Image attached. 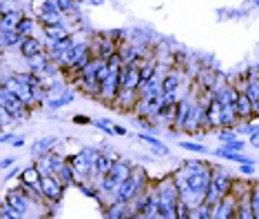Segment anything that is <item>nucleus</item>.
I'll list each match as a JSON object with an SVG mask.
<instances>
[{"label": "nucleus", "mask_w": 259, "mask_h": 219, "mask_svg": "<svg viewBox=\"0 0 259 219\" xmlns=\"http://www.w3.org/2000/svg\"><path fill=\"white\" fill-rule=\"evenodd\" d=\"M11 144H14V149H20V146H25V138H14Z\"/></svg>", "instance_id": "nucleus-49"}, {"label": "nucleus", "mask_w": 259, "mask_h": 219, "mask_svg": "<svg viewBox=\"0 0 259 219\" xmlns=\"http://www.w3.org/2000/svg\"><path fill=\"white\" fill-rule=\"evenodd\" d=\"M206 124H208V131L222 126V102L215 93H213V98H210L208 106H206Z\"/></svg>", "instance_id": "nucleus-12"}, {"label": "nucleus", "mask_w": 259, "mask_h": 219, "mask_svg": "<svg viewBox=\"0 0 259 219\" xmlns=\"http://www.w3.org/2000/svg\"><path fill=\"white\" fill-rule=\"evenodd\" d=\"M113 131H115V135H126V128H124V126H120V124H115Z\"/></svg>", "instance_id": "nucleus-50"}, {"label": "nucleus", "mask_w": 259, "mask_h": 219, "mask_svg": "<svg viewBox=\"0 0 259 219\" xmlns=\"http://www.w3.org/2000/svg\"><path fill=\"white\" fill-rule=\"evenodd\" d=\"M5 202L11 204V208L16 210V215H18V219H20V217H27V210L31 208L33 199L29 197V195L22 191V186H20V188H14V191H9L7 195H5Z\"/></svg>", "instance_id": "nucleus-7"}, {"label": "nucleus", "mask_w": 259, "mask_h": 219, "mask_svg": "<svg viewBox=\"0 0 259 219\" xmlns=\"http://www.w3.org/2000/svg\"><path fill=\"white\" fill-rule=\"evenodd\" d=\"M237 212V197L233 193L224 195V197L213 206V219H228V217H235Z\"/></svg>", "instance_id": "nucleus-9"}, {"label": "nucleus", "mask_w": 259, "mask_h": 219, "mask_svg": "<svg viewBox=\"0 0 259 219\" xmlns=\"http://www.w3.org/2000/svg\"><path fill=\"white\" fill-rule=\"evenodd\" d=\"M146 188H149V180H146V170H144L142 166H133L131 175H128L124 182H120V186L115 188V193H113V202L131 204L140 193L146 191Z\"/></svg>", "instance_id": "nucleus-1"}, {"label": "nucleus", "mask_w": 259, "mask_h": 219, "mask_svg": "<svg viewBox=\"0 0 259 219\" xmlns=\"http://www.w3.org/2000/svg\"><path fill=\"white\" fill-rule=\"evenodd\" d=\"M224 146H226V149H231V151H244L246 142L239 140V138H235V140H231V142H224Z\"/></svg>", "instance_id": "nucleus-42"}, {"label": "nucleus", "mask_w": 259, "mask_h": 219, "mask_svg": "<svg viewBox=\"0 0 259 219\" xmlns=\"http://www.w3.org/2000/svg\"><path fill=\"white\" fill-rule=\"evenodd\" d=\"M0 109L7 111V113L14 117V122L29 117V106L7 86H0Z\"/></svg>", "instance_id": "nucleus-4"}, {"label": "nucleus", "mask_w": 259, "mask_h": 219, "mask_svg": "<svg viewBox=\"0 0 259 219\" xmlns=\"http://www.w3.org/2000/svg\"><path fill=\"white\" fill-rule=\"evenodd\" d=\"M25 18V14H22V9H14L9 11V14L0 16V29H16L18 27V22Z\"/></svg>", "instance_id": "nucleus-27"}, {"label": "nucleus", "mask_w": 259, "mask_h": 219, "mask_svg": "<svg viewBox=\"0 0 259 219\" xmlns=\"http://www.w3.org/2000/svg\"><path fill=\"white\" fill-rule=\"evenodd\" d=\"M180 71H168L166 75L162 78V89H164V93H175V91H180Z\"/></svg>", "instance_id": "nucleus-28"}, {"label": "nucleus", "mask_w": 259, "mask_h": 219, "mask_svg": "<svg viewBox=\"0 0 259 219\" xmlns=\"http://www.w3.org/2000/svg\"><path fill=\"white\" fill-rule=\"evenodd\" d=\"M235 111H237L239 120H252V100L248 98V93H239L237 96Z\"/></svg>", "instance_id": "nucleus-20"}, {"label": "nucleus", "mask_w": 259, "mask_h": 219, "mask_svg": "<svg viewBox=\"0 0 259 219\" xmlns=\"http://www.w3.org/2000/svg\"><path fill=\"white\" fill-rule=\"evenodd\" d=\"M250 84H248V98L252 100V102H255V100H259V80H248Z\"/></svg>", "instance_id": "nucleus-40"}, {"label": "nucleus", "mask_w": 259, "mask_h": 219, "mask_svg": "<svg viewBox=\"0 0 259 219\" xmlns=\"http://www.w3.org/2000/svg\"><path fill=\"white\" fill-rule=\"evenodd\" d=\"M14 138H16V135L14 133H3V140H0V142H3V144H9V142H14Z\"/></svg>", "instance_id": "nucleus-48"}, {"label": "nucleus", "mask_w": 259, "mask_h": 219, "mask_svg": "<svg viewBox=\"0 0 259 219\" xmlns=\"http://www.w3.org/2000/svg\"><path fill=\"white\" fill-rule=\"evenodd\" d=\"M138 140H142V142H146V144H151V149H153V153H155V155H160V157H168V155H170L168 146H164L162 142L157 140V138H153L149 131H140V133H138Z\"/></svg>", "instance_id": "nucleus-18"}, {"label": "nucleus", "mask_w": 259, "mask_h": 219, "mask_svg": "<svg viewBox=\"0 0 259 219\" xmlns=\"http://www.w3.org/2000/svg\"><path fill=\"white\" fill-rule=\"evenodd\" d=\"M73 98H75L73 91H62L60 98H49V100H47V109H49V111H58V109H62L64 104L73 102Z\"/></svg>", "instance_id": "nucleus-29"}, {"label": "nucleus", "mask_w": 259, "mask_h": 219, "mask_svg": "<svg viewBox=\"0 0 259 219\" xmlns=\"http://www.w3.org/2000/svg\"><path fill=\"white\" fill-rule=\"evenodd\" d=\"M235 217H239V219H255V215H252V204H250V191L244 193L241 197H237V212H235Z\"/></svg>", "instance_id": "nucleus-25"}, {"label": "nucleus", "mask_w": 259, "mask_h": 219, "mask_svg": "<svg viewBox=\"0 0 259 219\" xmlns=\"http://www.w3.org/2000/svg\"><path fill=\"white\" fill-rule=\"evenodd\" d=\"M175 210H178V219H191V204L186 202V199H178V206H175Z\"/></svg>", "instance_id": "nucleus-35"}, {"label": "nucleus", "mask_w": 259, "mask_h": 219, "mask_svg": "<svg viewBox=\"0 0 259 219\" xmlns=\"http://www.w3.org/2000/svg\"><path fill=\"white\" fill-rule=\"evenodd\" d=\"M107 64H109V69L113 71V73H117L122 67H124V60H122V56H120V51H115V53H111V56L107 58Z\"/></svg>", "instance_id": "nucleus-34"}, {"label": "nucleus", "mask_w": 259, "mask_h": 219, "mask_svg": "<svg viewBox=\"0 0 259 219\" xmlns=\"http://www.w3.org/2000/svg\"><path fill=\"white\" fill-rule=\"evenodd\" d=\"M257 128H259V124H250L248 120H241L237 126H235V131H237V135H246V138H250Z\"/></svg>", "instance_id": "nucleus-32"}, {"label": "nucleus", "mask_w": 259, "mask_h": 219, "mask_svg": "<svg viewBox=\"0 0 259 219\" xmlns=\"http://www.w3.org/2000/svg\"><path fill=\"white\" fill-rule=\"evenodd\" d=\"M138 100H140V93L135 89H120V93H117V98L113 100L111 106L117 111H124V113H133Z\"/></svg>", "instance_id": "nucleus-8"}, {"label": "nucleus", "mask_w": 259, "mask_h": 219, "mask_svg": "<svg viewBox=\"0 0 259 219\" xmlns=\"http://www.w3.org/2000/svg\"><path fill=\"white\" fill-rule=\"evenodd\" d=\"M58 144H60V140H58V138H42V140L33 142V146H31V157L47 155V153H51Z\"/></svg>", "instance_id": "nucleus-17"}, {"label": "nucleus", "mask_w": 259, "mask_h": 219, "mask_svg": "<svg viewBox=\"0 0 259 219\" xmlns=\"http://www.w3.org/2000/svg\"><path fill=\"white\" fill-rule=\"evenodd\" d=\"M250 204H252V215L259 219V182H252L250 186Z\"/></svg>", "instance_id": "nucleus-33"}, {"label": "nucleus", "mask_w": 259, "mask_h": 219, "mask_svg": "<svg viewBox=\"0 0 259 219\" xmlns=\"http://www.w3.org/2000/svg\"><path fill=\"white\" fill-rule=\"evenodd\" d=\"M131 170H133V164H131V162H126V159H120V157H117V159H115V164H113V168H111L109 173L98 182L100 193L113 195V193H115V188L120 186V182H124L126 177L131 175Z\"/></svg>", "instance_id": "nucleus-3"}, {"label": "nucleus", "mask_w": 259, "mask_h": 219, "mask_svg": "<svg viewBox=\"0 0 259 219\" xmlns=\"http://www.w3.org/2000/svg\"><path fill=\"white\" fill-rule=\"evenodd\" d=\"M27 35L20 33L18 29H0V42H3V49H16L22 45V40H25Z\"/></svg>", "instance_id": "nucleus-15"}, {"label": "nucleus", "mask_w": 259, "mask_h": 219, "mask_svg": "<svg viewBox=\"0 0 259 219\" xmlns=\"http://www.w3.org/2000/svg\"><path fill=\"white\" fill-rule=\"evenodd\" d=\"M64 164H67V157L60 155V153H56V151H51V153H47V155L36 157V166H38V170H40L42 175H49V173L58 175V170H60Z\"/></svg>", "instance_id": "nucleus-6"}, {"label": "nucleus", "mask_w": 259, "mask_h": 219, "mask_svg": "<svg viewBox=\"0 0 259 219\" xmlns=\"http://www.w3.org/2000/svg\"><path fill=\"white\" fill-rule=\"evenodd\" d=\"M93 126L96 128H100L102 133H107V135H115V131H113V124H111V120H93Z\"/></svg>", "instance_id": "nucleus-37"}, {"label": "nucleus", "mask_w": 259, "mask_h": 219, "mask_svg": "<svg viewBox=\"0 0 259 219\" xmlns=\"http://www.w3.org/2000/svg\"><path fill=\"white\" fill-rule=\"evenodd\" d=\"M62 11L58 9L56 0H45L42 7H40V16H38V22L45 25H56V22H62Z\"/></svg>", "instance_id": "nucleus-11"}, {"label": "nucleus", "mask_w": 259, "mask_h": 219, "mask_svg": "<svg viewBox=\"0 0 259 219\" xmlns=\"http://www.w3.org/2000/svg\"><path fill=\"white\" fill-rule=\"evenodd\" d=\"M64 188L67 186H64L60 182V177L54 175V173L40 177V193H42V197L47 199L49 206H56L58 202H60L62 195H64Z\"/></svg>", "instance_id": "nucleus-5"}, {"label": "nucleus", "mask_w": 259, "mask_h": 219, "mask_svg": "<svg viewBox=\"0 0 259 219\" xmlns=\"http://www.w3.org/2000/svg\"><path fill=\"white\" fill-rule=\"evenodd\" d=\"M45 35L47 42H60L69 35V29L62 25V22H56V25H45Z\"/></svg>", "instance_id": "nucleus-22"}, {"label": "nucleus", "mask_w": 259, "mask_h": 219, "mask_svg": "<svg viewBox=\"0 0 259 219\" xmlns=\"http://www.w3.org/2000/svg\"><path fill=\"white\" fill-rule=\"evenodd\" d=\"M40 177H42V173H40L38 166L33 164V166H29V168H22V173H20V184L38 186V188H40Z\"/></svg>", "instance_id": "nucleus-26"}, {"label": "nucleus", "mask_w": 259, "mask_h": 219, "mask_svg": "<svg viewBox=\"0 0 259 219\" xmlns=\"http://www.w3.org/2000/svg\"><path fill=\"white\" fill-rule=\"evenodd\" d=\"M20 173H22V168H18V166H16V168H11L9 173L5 175V180H14V177H20Z\"/></svg>", "instance_id": "nucleus-47"}, {"label": "nucleus", "mask_w": 259, "mask_h": 219, "mask_svg": "<svg viewBox=\"0 0 259 219\" xmlns=\"http://www.w3.org/2000/svg\"><path fill=\"white\" fill-rule=\"evenodd\" d=\"M36 22H38V18H33V16H25L22 20L18 22V31L20 33H25V35H31V31H33V27H36Z\"/></svg>", "instance_id": "nucleus-31"}, {"label": "nucleus", "mask_w": 259, "mask_h": 219, "mask_svg": "<svg viewBox=\"0 0 259 219\" xmlns=\"http://www.w3.org/2000/svg\"><path fill=\"white\" fill-rule=\"evenodd\" d=\"M248 144L252 146V149H259V128H257V131L250 135V138H248Z\"/></svg>", "instance_id": "nucleus-45"}, {"label": "nucleus", "mask_w": 259, "mask_h": 219, "mask_svg": "<svg viewBox=\"0 0 259 219\" xmlns=\"http://www.w3.org/2000/svg\"><path fill=\"white\" fill-rule=\"evenodd\" d=\"M104 217H109V219H126V217H135L133 204L113 202L111 206H107V208H104Z\"/></svg>", "instance_id": "nucleus-13"}, {"label": "nucleus", "mask_w": 259, "mask_h": 219, "mask_svg": "<svg viewBox=\"0 0 259 219\" xmlns=\"http://www.w3.org/2000/svg\"><path fill=\"white\" fill-rule=\"evenodd\" d=\"M191 106H193V102H191V98H182L180 102H178V109H175V124L170 128H182L184 126V122H186V117H188V113H191Z\"/></svg>", "instance_id": "nucleus-21"}, {"label": "nucleus", "mask_w": 259, "mask_h": 219, "mask_svg": "<svg viewBox=\"0 0 259 219\" xmlns=\"http://www.w3.org/2000/svg\"><path fill=\"white\" fill-rule=\"evenodd\" d=\"M235 138H237V131H235V128H226V126H224L222 131H220L222 144H224V142H231V140H235Z\"/></svg>", "instance_id": "nucleus-41"}, {"label": "nucleus", "mask_w": 259, "mask_h": 219, "mask_svg": "<svg viewBox=\"0 0 259 219\" xmlns=\"http://www.w3.org/2000/svg\"><path fill=\"white\" fill-rule=\"evenodd\" d=\"M29 71H33V73H40L42 75L47 67L51 64V58H49V53H47V49L42 53H38V56H33V58H29Z\"/></svg>", "instance_id": "nucleus-23"}, {"label": "nucleus", "mask_w": 259, "mask_h": 219, "mask_svg": "<svg viewBox=\"0 0 259 219\" xmlns=\"http://www.w3.org/2000/svg\"><path fill=\"white\" fill-rule=\"evenodd\" d=\"M100 153L102 151H100L98 146H87V149L80 151V157H82V162H84V166H87V170H89L91 177H93V170H96V162H98Z\"/></svg>", "instance_id": "nucleus-24"}, {"label": "nucleus", "mask_w": 259, "mask_h": 219, "mask_svg": "<svg viewBox=\"0 0 259 219\" xmlns=\"http://www.w3.org/2000/svg\"><path fill=\"white\" fill-rule=\"evenodd\" d=\"M56 5H58V9L62 11V14H71L73 7H75V0H56Z\"/></svg>", "instance_id": "nucleus-39"}, {"label": "nucleus", "mask_w": 259, "mask_h": 219, "mask_svg": "<svg viewBox=\"0 0 259 219\" xmlns=\"http://www.w3.org/2000/svg\"><path fill=\"white\" fill-rule=\"evenodd\" d=\"M231 188H233L231 173H228V170H224V168H220V166H213V177H210V184H208V188H206L204 202L210 204V206H215L224 197V195L231 193Z\"/></svg>", "instance_id": "nucleus-2"}, {"label": "nucleus", "mask_w": 259, "mask_h": 219, "mask_svg": "<svg viewBox=\"0 0 259 219\" xmlns=\"http://www.w3.org/2000/svg\"><path fill=\"white\" fill-rule=\"evenodd\" d=\"M45 49H47V47L40 42L36 35H27V38L22 40V45H20V53H22V58H25V60H29V58H33V56H38V53H42Z\"/></svg>", "instance_id": "nucleus-16"}, {"label": "nucleus", "mask_w": 259, "mask_h": 219, "mask_svg": "<svg viewBox=\"0 0 259 219\" xmlns=\"http://www.w3.org/2000/svg\"><path fill=\"white\" fill-rule=\"evenodd\" d=\"M0 217H3V219H18L16 210L11 208V204L5 202V199H3V206H0Z\"/></svg>", "instance_id": "nucleus-38"}, {"label": "nucleus", "mask_w": 259, "mask_h": 219, "mask_svg": "<svg viewBox=\"0 0 259 219\" xmlns=\"http://www.w3.org/2000/svg\"><path fill=\"white\" fill-rule=\"evenodd\" d=\"M191 219H213V206L202 202L199 206L191 210Z\"/></svg>", "instance_id": "nucleus-30"}, {"label": "nucleus", "mask_w": 259, "mask_h": 219, "mask_svg": "<svg viewBox=\"0 0 259 219\" xmlns=\"http://www.w3.org/2000/svg\"><path fill=\"white\" fill-rule=\"evenodd\" d=\"M115 159H117V155H115V153H111V151H102V153L98 155L96 170H93V177H91V182H96V186H98V182L102 180V177L107 175L111 168H113Z\"/></svg>", "instance_id": "nucleus-10"}, {"label": "nucleus", "mask_w": 259, "mask_h": 219, "mask_svg": "<svg viewBox=\"0 0 259 219\" xmlns=\"http://www.w3.org/2000/svg\"><path fill=\"white\" fill-rule=\"evenodd\" d=\"M180 149L191 151V153H206V151H208L204 144H199V142H188V140H182L180 142Z\"/></svg>", "instance_id": "nucleus-36"}, {"label": "nucleus", "mask_w": 259, "mask_h": 219, "mask_svg": "<svg viewBox=\"0 0 259 219\" xmlns=\"http://www.w3.org/2000/svg\"><path fill=\"white\" fill-rule=\"evenodd\" d=\"M91 5H102V0H89Z\"/></svg>", "instance_id": "nucleus-51"}, {"label": "nucleus", "mask_w": 259, "mask_h": 219, "mask_svg": "<svg viewBox=\"0 0 259 219\" xmlns=\"http://www.w3.org/2000/svg\"><path fill=\"white\" fill-rule=\"evenodd\" d=\"M73 124H78V126H89V124H93V120L89 115H73Z\"/></svg>", "instance_id": "nucleus-43"}, {"label": "nucleus", "mask_w": 259, "mask_h": 219, "mask_svg": "<svg viewBox=\"0 0 259 219\" xmlns=\"http://www.w3.org/2000/svg\"><path fill=\"white\" fill-rule=\"evenodd\" d=\"M138 93H140V98H155V96H164V89H162V75L157 73V75H153V78L149 82H144V84H140L138 89Z\"/></svg>", "instance_id": "nucleus-14"}, {"label": "nucleus", "mask_w": 259, "mask_h": 219, "mask_svg": "<svg viewBox=\"0 0 259 219\" xmlns=\"http://www.w3.org/2000/svg\"><path fill=\"white\" fill-rule=\"evenodd\" d=\"M239 173L244 175V177L255 175V164H239Z\"/></svg>", "instance_id": "nucleus-44"}, {"label": "nucleus", "mask_w": 259, "mask_h": 219, "mask_svg": "<svg viewBox=\"0 0 259 219\" xmlns=\"http://www.w3.org/2000/svg\"><path fill=\"white\" fill-rule=\"evenodd\" d=\"M14 164H16V157H3V162H0V166H3L5 170H7V168L14 166Z\"/></svg>", "instance_id": "nucleus-46"}, {"label": "nucleus", "mask_w": 259, "mask_h": 219, "mask_svg": "<svg viewBox=\"0 0 259 219\" xmlns=\"http://www.w3.org/2000/svg\"><path fill=\"white\" fill-rule=\"evenodd\" d=\"M215 80H217V69H208V67L199 69V73H197V86L202 89V91H213Z\"/></svg>", "instance_id": "nucleus-19"}]
</instances>
